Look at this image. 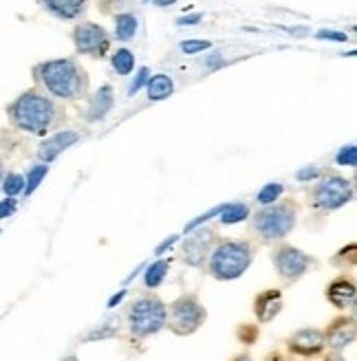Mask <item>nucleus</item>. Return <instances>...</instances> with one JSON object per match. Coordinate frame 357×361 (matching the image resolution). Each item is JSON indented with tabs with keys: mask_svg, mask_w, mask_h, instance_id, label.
Here are the masks:
<instances>
[{
	"mask_svg": "<svg viewBox=\"0 0 357 361\" xmlns=\"http://www.w3.org/2000/svg\"><path fill=\"white\" fill-rule=\"evenodd\" d=\"M234 361H252V359H249L247 355H241V357H236Z\"/></svg>",
	"mask_w": 357,
	"mask_h": 361,
	"instance_id": "nucleus-37",
	"label": "nucleus"
},
{
	"mask_svg": "<svg viewBox=\"0 0 357 361\" xmlns=\"http://www.w3.org/2000/svg\"><path fill=\"white\" fill-rule=\"evenodd\" d=\"M62 361H78V357H73V355H71V357H66V359H62Z\"/></svg>",
	"mask_w": 357,
	"mask_h": 361,
	"instance_id": "nucleus-38",
	"label": "nucleus"
},
{
	"mask_svg": "<svg viewBox=\"0 0 357 361\" xmlns=\"http://www.w3.org/2000/svg\"><path fill=\"white\" fill-rule=\"evenodd\" d=\"M73 40H75V49L80 53L95 56V58H102L111 47V40H109V35H106V31L99 25H93V23L75 27Z\"/></svg>",
	"mask_w": 357,
	"mask_h": 361,
	"instance_id": "nucleus-9",
	"label": "nucleus"
},
{
	"mask_svg": "<svg viewBox=\"0 0 357 361\" xmlns=\"http://www.w3.org/2000/svg\"><path fill=\"white\" fill-rule=\"evenodd\" d=\"M172 3H176V0H155V5H159V7H170Z\"/></svg>",
	"mask_w": 357,
	"mask_h": 361,
	"instance_id": "nucleus-35",
	"label": "nucleus"
},
{
	"mask_svg": "<svg viewBox=\"0 0 357 361\" xmlns=\"http://www.w3.org/2000/svg\"><path fill=\"white\" fill-rule=\"evenodd\" d=\"M166 317H168V311L159 298H141L128 311L131 331L137 337H148L152 333H159L166 326Z\"/></svg>",
	"mask_w": 357,
	"mask_h": 361,
	"instance_id": "nucleus-4",
	"label": "nucleus"
},
{
	"mask_svg": "<svg viewBox=\"0 0 357 361\" xmlns=\"http://www.w3.org/2000/svg\"><path fill=\"white\" fill-rule=\"evenodd\" d=\"M317 38L320 40H333V42H346V35L344 33H340V31H329V29L317 31Z\"/></svg>",
	"mask_w": 357,
	"mask_h": 361,
	"instance_id": "nucleus-29",
	"label": "nucleus"
},
{
	"mask_svg": "<svg viewBox=\"0 0 357 361\" xmlns=\"http://www.w3.org/2000/svg\"><path fill=\"white\" fill-rule=\"evenodd\" d=\"M278 274L284 280H298L300 276H305L307 271L315 264V260L311 256H307L305 251H300L296 247H282L276 251L274 256Z\"/></svg>",
	"mask_w": 357,
	"mask_h": 361,
	"instance_id": "nucleus-8",
	"label": "nucleus"
},
{
	"mask_svg": "<svg viewBox=\"0 0 357 361\" xmlns=\"http://www.w3.org/2000/svg\"><path fill=\"white\" fill-rule=\"evenodd\" d=\"M199 20H201V13H192V16H186V18H178L176 23L181 27H186V25H196Z\"/></svg>",
	"mask_w": 357,
	"mask_h": 361,
	"instance_id": "nucleus-33",
	"label": "nucleus"
},
{
	"mask_svg": "<svg viewBox=\"0 0 357 361\" xmlns=\"http://www.w3.org/2000/svg\"><path fill=\"white\" fill-rule=\"evenodd\" d=\"M221 221L225 225H234V223H241L249 216V207L243 205V203H229V205H223L221 207Z\"/></svg>",
	"mask_w": 357,
	"mask_h": 361,
	"instance_id": "nucleus-20",
	"label": "nucleus"
},
{
	"mask_svg": "<svg viewBox=\"0 0 357 361\" xmlns=\"http://www.w3.org/2000/svg\"><path fill=\"white\" fill-rule=\"evenodd\" d=\"M168 267H170V262H166V260H159V262L150 264V269L146 271V276H144L146 286L148 288H157L159 284H162L166 274H168Z\"/></svg>",
	"mask_w": 357,
	"mask_h": 361,
	"instance_id": "nucleus-21",
	"label": "nucleus"
},
{
	"mask_svg": "<svg viewBox=\"0 0 357 361\" xmlns=\"http://www.w3.org/2000/svg\"><path fill=\"white\" fill-rule=\"evenodd\" d=\"M282 185L280 183H270V185H265L260 192H258V203H262V205H272V203H276L278 198H280V194H282Z\"/></svg>",
	"mask_w": 357,
	"mask_h": 361,
	"instance_id": "nucleus-25",
	"label": "nucleus"
},
{
	"mask_svg": "<svg viewBox=\"0 0 357 361\" xmlns=\"http://www.w3.org/2000/svg\"><path fill=\"white\" fill-rule=\"evenodd\" d=\"M0 180H3V164H0Z\"/></svg>",
	"mask_w": 357,
	"mask_h": 361,
	"instance_id": "nucleus-39",
	"label": "nucleus"
},
{
	"mask_svg": "<svg viewBox=\"0 0 357 361\" xmlns=\"http://www.w3.org/2000/svg\"><path fill=\"white\" fill-rule=\"evenodd\" d=\"M86 0H42V5L62 20H73L84 11Z\"/></svg>",
	"mask_w": 357,
	"mask_h": 361,
	"instance_id": "nucleus-17",
	"label": "nucleus"
},
{
	"mask_svg": "<svg viewBox=\"0 0 357 361\" xmlns=\"http://www.w3.org/2000/svg\"><path fill=\"white\" fill-rule=\"evenodd\" d=\"M212 245H214V231L210 229L194 231L183 243V260L192 267H201L205 256L210 254Z\"/></svg>",
	"mask_w": 357,
	"mask_h": 361,
	"instance_id": "nucleus-10",
	"label": "nucleus"
},
{
	"mask_svg": "<svg viewBox=\"0 0 357 361\" xmlns=\"http://www.w3.org/2000/svg\"><path fill=\"white\" fill-rule=\"evenodd\" d=\"M115 33H117V40H121V42L131 40L133 35L137 33V18L133 13H121V16H117V20H115Z\"/></svg>",
	"mask_w": 357,
	"mask_h": 361,
	"instance_id": "nucleus-19",
	"label": "nucleus"
},
{
	"mask_svg": "<svg viewBox=\"0 0 357 361\" xmlns=\"http://www.w3.org/2000/svg\"><path fill=\"white\" fill-rule=\"evenodd\" d=\"M353 198V188L351 180L344 176H327L325 180H320L315 192H313V203L322 209H337L346 205Z\"/></svg>",
	"mask_w": 357,
	"mask_h": 361,
	"instance_id": "nucleus-7",
	"label": "nucleus"
},
{
	"mask_svg": "<svg viewBox=\"0 0 357 361\" xmlns=\"http://www.w3.org/2000/svg\"><path fill=\"white\" fill-rule=\"evenodd\" d=\"M3 192L7 194V196H18L20 192H25V176H20V174H7L5 178H3Z\"/></svg>",
	"mask_w": 357,
	"mask_h": 361,
	"instance_id": "nucleus-24",
	"label": "nucleus"
},
{
	"mask_svg": "<svg viewBox=\"0 0 357 361\" xmlns=\"http://www.w3.org/2000/svg\"><path fill=\"white\" fill-rule=\"evenodd\" d=\"M113 66H115V71H117L119 75H128L131 71H133V66H135L133 53H131V51H126V49L117 51L115 56H113Z\"/></svg>",
	"mask_w": 357,
	"mask_h": 361,
	"instance_id": "nucleus-23",
	"label": "nucleus"
},
{
	"mask_svg": "<svg viewBox=\"0 0 357 361\" xmlns=\"http://www.w3.org/2000/svg\"><path fill=\"white\" fill-rule=\"evenodd\" d=\"M205 49H210L207 40H188V42L181 44L183 53H199V51H205Z\"/></svg>",
	"mask_w": 357,
	"mask_h": 361,
	"instance_id": "nucleus-27",
	"label": "nucleus"
},
{
	"mask_svg": "<svg viewBox=\"0 0 357 361\" xmlns=\"http://www.w3.org/2000/svg\"><path fill=\"white\" fill-rule=\"evenodd\" d=\"M148 75H150V73H148V68H139V73H137L135 82L131 84V95H135L137 90L148 82Z\"/></svg>",
	"mask_w": 357,
	"mask_h": 361,
	"instance_id": "nucleus-30",
	"label": "nucleus"
},
{
	"mask_svg": "<svg viewBox=\"0 0 357 361\" xmlns=\"http://www.w3.org/2000/svg\"><path fill=\"white\" fill-rule=\"evenodd\" d=\"M16 198L13 196H9V198H5V201H0V219H9V216L16 212Z\"/></svg>",
	"mask_w": 357,
	"mask_h": 361,
	"instance_id": "nucleus-28",
	"label": "nucleus"
},
{
	"mask_svg": "<svg viewBox=\"0 0 357 361\" xmlns=\"http://www.w3.org/2000/svg\"><path fill=\"white\" fill-rule=\"evenodd\" d=\"M123 293H126V291H121L119 295H115V298H113V300L109 302V306H117V302H121V298H123Z\"/></svg>",
	"mask_w": 357,
	"mask_h": 361,
	"instance_id": "nucleus-36",
	"label": "nucleus"
},
{
	"mask_svg": "<svg viewBox=\"0 0 357 361\" xmlns=\"http://www.w3.org/2000/svg\"><path fill=\"white\" fill-rule=\"evenodd\" d=\"M254 251L245 240H225L210 256V274L217 280H236L252 264Z\"/></svg>",
	"mask_w": 357,
	"mask_h": 361,
	"instance_id": "nucleus-2",
	"label": "nucleus"
},
{
	"mask_svg": "<svg viewBox=\"0 0 357 361\" xmlns=\"http://www.w3.org/2000/svg\"><path fill=\"white\" fill-rule=\"evenodd\" d=\"M9 117L16 123V128H20L25 133H33V135H42L53 123L56 106L44 95H38L31 90V93L20 95L11 104Z\"/></svg>",
	"mask_w": 357,
	"mask_h": 361,
	"instance_id": "nucleus-1",
	"label": "nucleus"
},
{
	"mask_svg": "<svg viewBox=\"0 0 357 361\" xmlns=\"http://www.w3.org/2000/svg\"><path fill=\"white\" fill-rule=\"evenodd\" d=\"M205 322V309L194 295L178 298L170 306V317H166V324L176 335H192L196 329H201Z\"/></svg>",
	"mask_w": 357,
	"mask_h": 361,
	"instance_id": "nucleus-5",
	"label": "nucleus"
},
{
	"mask_svg": "<svg viewBox=\"0 0 357 361\" xmlns=\"http://www.w3.org/2000/svg\"><path fill=\"white\" fill-rule=\"evenodd\" d=\"M38 78L49 93L62 99H73L80 95L82 73L73 60H51L38 66Z\"/></svg>",
	"mask_w": 357,
	"mask_h": 361,
	"instance_id": "nucleus-3",
	"label": "nucleus"
},
{
	"mask_svg": "<svg viewBox=\"0 0 357 361\" xmlns=\"http://www.w3.org/2000/svg\"><path fill=\"white\" fill-rule=\"evenodd\" d=\"M47 172H49V166H47V164L33 166V168L29 170V174H27V178H25V194H27V196L33 194V190L42 183V178L47 176Z\"/></svg>",
	"mask_w": 357,
	"mask_h": 361,
	"instance_id": "nucleus-22",
	"label": "nucleus"
},
{
	"mask_svg": "<svg viewBox=\"0 0 357 361\" xmlns=\"http://www.w3.org/2000/svg\"><path fill=\"white\" fill-rule=\"evenodd\" d=\"M327 298L333 306H337V309H346V306H351L355 302V284L346 278L335 280L329 286Z\"/></svg>",
	"mask_w": 357,
	"mask_h": 361,
	"instance_id": "nucleus-15",
	"label": "nucleus"
},
{
	"mask_svg": "<svg viewBox=\"0 0 357 361\" xmlns=\"http://www.w3.org/2000/svg\"><path fill=\"white\" fill-rule=\"evenodd\" d=\"M320 174V170L317 168H302L300 172H298V180H302V183H305V180H313L315 176Z\"/></svg>",
	"mask_w": 357,
	"mask_h": 361,
	"instance_id": "nucleus-31",
	"label": "nucleus"
},
{
	"mask_svg": "<svg viewBox=\"0 0 357 361\" xmlns=\"http://www.w3.org/2000/svg\"><path fill=\"white\" fill-rule=\"evenodd\" d=\"M325 346V335L315 331V329H305V331H300L291 337L289 341V348L298 355H317L320 350H322Z\"/></svg>",
	"mask_w": 357,
	"mask_h": 361,
	"instance_id": "nucleus-11",
	"label": "nucleus"
},
{
	"mask_svg": "<svg viewBox=\"0 0 357 361\" xmlns=\"http://www.w3.org/2000/svg\"><path fill=\"white\" fill-rule=\"evenodd\" d=\"M238 335H241V339L245 341V344H252V341L256 339V329H249V326H243V329L238 331Z\"/></svg>",
	"mask_w": 357,
	"mask_h": 361,
	"instance_id": "nucleus-32",
	"label": "nucleus"
},
{
	"mask_svg": "<svg viewBox=\"0 0 357 361\" xmlns=\"http://www.w3.org/2000/svg\"><path fill=\"white\" fill-rule=\"evenodd\" d=\"M353 339H355V324L353 319H335L331 324V329L327 331V341H329V346L335 348V350H340L349 344H353Z\"/></svg>",
	"mask_w": 357,
	"mask_h": 361,
	"instance_id": "nucleus-14",
	"label": "nucleus"
},
{
	"mask_svg": "<svg viewBox=\"0 0 357 361\" xmlns=\"http://www.w3.org/2000/svg\"><path fill=\"white\" fill-rule=\"evenodd\" d=\"M75 141H78V133H73V130L58 133V135L49 137V139L42 143V146L38 148V157H40V161L49 164V161H53L60 152H64L68 146H73Z\"/></svg>",
	"mask_w": 357,
	"mask_h": 361,
	"instance_id": "nucleus-12",
	"label": "nucleus"
},
{
	"mask_svg": "<svg viewBox=\"0 0 357 361\" xmlns=\"http://www.w3.org/2000/svg\"><path fill=\"white\" fill-rule=\"evenodd\" d=\"M113 88L111 86H102L97 93L93 95L91 99V106H88V119L91 121H99L104 119L106 115H109V111L113 108Z\"/></svg>",
	"mask_w": 357,
	"mask_h": 361,
	"instance_id": "nucleus-16",
	"label": "nucleus"
},
{
	"mask_svg": "<svg viewBox=\"0 0 357 361\" xmlns=\"http://www.w3.org/2000/svg\"><path fill=\"white\" fill-rule=\"evenodd\" d=\"M172 90H174V84H172V80H170L168 75H164V73H159V75H155V78L148 80V97H150L152 102H162V99L170 97V95H172Z\"/></svg>",
	"mask_w": 357,
	"mask_h": 361,
	"instance_id": "nucleus-18",
	"label": "nucleus"
},
{
	"mask_svg": "<svg viewBox=\"0 0 357 361\" xmlns=\"http://www.w3.org/2000/svg\"><path fill=\"white\" fill-rule=\"evenodd\" d=\"M337 164L340 166H355L357 164V148L353 146V143L337 152Z\"/></svg>",
	"mask_w": 357,
	"mask_h": 361,
	"instance_id": "nucleus-26",
	"label": "nucleus"
},
{
	"mask_svg": "<svg viewBox=\"0 0 357 361\" xmlns=\"http://www.w3.org/2000/svg\"><path fill=\"white\" fill-rule=\"evenodd\" d=\"M174 240H176V238H168V240H164L162 245L157 247V251H155V254H159V256H162V254H164V251H166L168 247H172V245H174Z\"/></svg>",
	"mask_w": 357,
	"mask_h": 361,
	"instance_id": "nucleus-34",
	"label": "nucleus"
},
{
	"mask_svg": "<svg viewBox=\"0 0 357 361\" xmlns=\"http://www.w3.org/2000/svg\"><path fill=\"white\" fill-rule=\"evenodd\" d=\"M296 227V212L289 205H274L258 212L256 216V231L262 238H282Z\"/></svg>",
	"mask_w": 357,
	"mask_h": 361,
	"instance_id": "nucleus-6",
	"label": "nucleus"
},
{
	"mask_svg": "<svg viewBox=\"0 0 357 361\" xmlns=\"http://www.w3.org/2000/svg\"><path fill=\"white\" fill-rule=\"evenodd\" d=\"M256 317L258 322H272L280 311H282V293L276 291V288H270V291H265L256 298Z\"/></svg>",
	"mask_w": 357,
	"mask_h": 361,
	"instance_id": "nucleus-13",
	"label": "nucleus"
}]
</instances>
